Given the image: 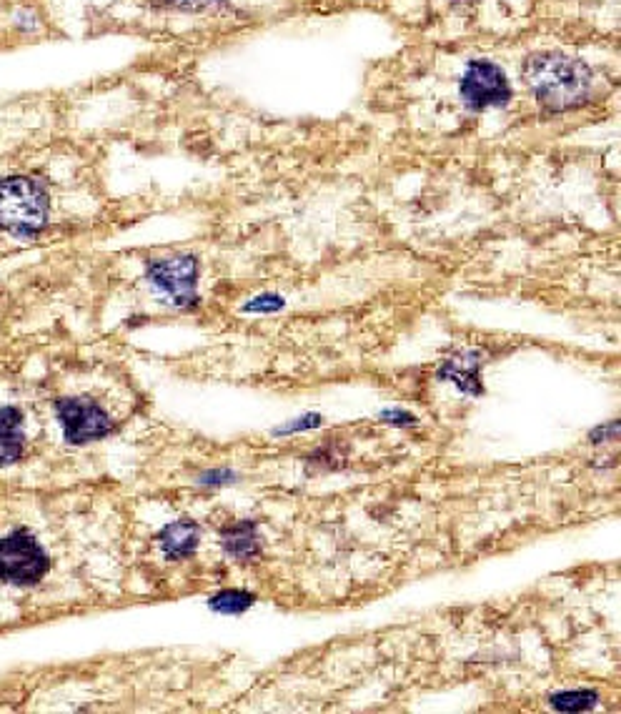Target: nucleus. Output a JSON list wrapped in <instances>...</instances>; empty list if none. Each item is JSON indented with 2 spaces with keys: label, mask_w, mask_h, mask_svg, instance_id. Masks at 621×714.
I'll list each match as a JSON object with an SVG mask.
<instances>
[{
  "label": "nucleus",
  "mask_w": 621,
  "mask_h": 714,
  "mask_svg": "<svg viewBox=\"0 0 621 714\" xmlns=\"http://www.w3.org/2000/svg\"><path fill=\"white\" fill-rule=\"evenodd\" d=\"M521 76L534 101L551 113L579 108L581 103L589 101L591 83H594L586 63L556 51L534 53L526 58Z\"/></svg>",
  "instance_id": "1"
},
{
  "label": "nucleus",
  "mask_w": 621,
  "mask_h": 714,
  "mask_svg": "<svg viewBox=\"0 0 621 714\" xmlns=\"http://www.w3.org/2000/svg\"><path fill=\"white\" fill-rule=\"evenodd\" d=\"M48 193L28 176L0 178V228L13 236H36L48 223Z\"/></svg>",
  "instance_id": "2"
},
{
  "label": "nucleus",
  "mask_w": 621,
  "mask_h": 714,
  "mask_svg": "<svg viewBox=\"0 0 621 714\" xmlns=\"http://www.w3.org/2000/svg\"><path fill=\"white\" fill-rule=\"evenodd\" d=\"M51 569L46 549L28 532H13L0 539V582L31 587Z\"/></svg>",
  "instance_id": "3"
},
{
  "label": "nucleus",
  "mask_w": 621,
  "mask_h": 714,
  "mask_svg": "<svg viewBox=\"0 0 621 714\" xmlns=\"http://www.w3.org/2000/svg\"><path fill=\"white\" fill-rule=\"evenodd\" d=\"M459 96L469 111L506 108L511 101V83L506 73L491 61H469L459 81Z\"/></svg>",
  "instance_id": "4"
},
{
  "label": "nucleus",
  "mask_w": 621,
  "mask_h": 714,
  "mask_svg": "<svg viewBox=\"0 0 621 714\" xmlns=\"http://www.w3.org/2000/svg\"><path fill=\"white\" fill-rule=\"evenodd\" d=\"M148 284L166 296L171 304L193 309L198 306V261L193 256H171V259L151 261L148 264Z\"/></svg>",
  "instance_id": "5"
},
{
  "label": "nucleus",
  "mask_w": 621,
  "mask_h": 714,
  "mask_svg": "<svg viewBox=\"0 0 621 714\" xmlns=\"http://www.w3.org/2000/svg\"><path fill=\"white\" fill-rule=\"evenodd\" d=\"M56 416L68 444H91L113 431L111 416L91 399H58Z\"/></svg>",
  "instance_id": "6"
},
{
  "label": "nucleus",
  "mask_w": 621,
  "mask_h": 714,
  "mask_svg": "<svg viewBox=\"0 0 621 714\" xmlns=\"http://www.w3.org/2000/svg\"><path fill=\"white\" fill-rule=\"evenodd\" d=\"M479 369H481V354H476V351H464V354L444 361V366L439 369V379L454 381L464 394L479 396L481 391H484V386H481L479 381Z\"/></svg>",
  "instance_id": "7"
},
{
  "label": "nucleus",
  "mask_w": 621,
  "mask_h": 714,
  "mask_svg": "<svg viewBox=\"0 0 621 714\" xmlns=\"http://www.w3.org/2000/svg\"><path fill=\"white\" fill-rule=\"evenodd\" d=\"M198 542H201V527L196 522H173L161 529L158 534V544H161L163 554L168 559H186L196 552Z\"/></svg>",
  "instance_id": "8"
},
{
  "label": "nucleus",
  "mask_w": 621,
  "mask_h": 714,
  "mask_svg": "<svg viewBox=\"0 0 621 714\" xmlns=\"http://www.w3.org/2000/svg\"><path fill=\"white\" fill-rule=\"evenodd\" d=\"M26 434H23V414L16 406L0 409V466H11L21 459Z\"/></svg>",
  "instance_id": "9"
},
{
  "label": "nucleus",
  "mask_w": 621,
  "mask_h": 714,
  "mask_svg": "<svg viewBox=\"0 0 621 714\" xmlns=\"http://www.w3.org/2000/svg\"><path fill=\"white\" fill-rule=\"evenodd\" d=\"M221 544L236 559H251L261 552V542H258V532L253 522H238L236 527L223 529Z\"/></svg>",
  "instance_id": "10"
},
{
  "label": "nucleus",
  "mask_w": 621,
  "mask_h": 714,
  "mask_svg": "<svg viewBox=\"0 0 621 714\" xmlns=\"http://www.w3.org/2000/svg\"><path fill=\"white\" fill-rule=\"evenodd\" d=\"M596 699H599V694L594 689H574V692L551 694L549 702L559 712H586V709L596 707Z\"/></svg>",
  "instance_id": "11"
},
{
  "label": "nucleus",
  "mask_w": 621,
  "mask_h": 714,
  "mask_svg": "<svg viewBox=\"0 0 621 714\" xmlns=\"http://www.w3.org/2000/svg\"><path fill=\"white\" fill-rule=\"evenodd\" d=\"M253 602H256V597H253L251 592H241V589H226V592L211 597L208 607H211L213 612H221V614H241V612H246L248 607H253Z\"/></svg>",
  "instance_id": "12"
},
{
  "label": "nucleus",
  "mask_w": 621,
  "mask_h": 714,
  "mask_svg": "<svg viewBox=\"0 0 621 714\" xmlns=\"http://www.w3.org/2000/svg\"><path fill=\"white\" fill-rule=\"evenodd\" d=\"M283 306H286V301H283L281 296L261 294L256 296V299L248 301V304L243 306V311H246V314H276V311H281Z\"/></svg>",
  "instance_id": "13"
},
{
  "label": "nucleus",
  "mask_w": 621,
  "mask_h": 714,
  "mask_svg": "<svg viewBox=\"0 0 621 714\" xmlns=\"http://www.w3.org/2000/svg\"><path fill=\"white\" fill-rule=\"evenodd\" d=\"M226 0H163V6L176 8V11H186V13H203L211 11V8L223 6Z\"/></svg>",
  "instance_id": "14"
},
{
  "label": "nucleus",
  "mask_w": 621,
  "mask_h": 714,
  "mask_svg": "<svg viewBox=\"0 0 621 714\" xmlns=\"http://www.w3.org/2000/svg\"><path fill=\"white\" fill-rule=\"evenodd\" d=\"M321 424H324V419H321L319 414H308V416H303V419H296V424L283 426V429H276L273 434H293V431L316 429V426H321Z\"/></svg>",
  "instance_id": "15"
},
{
  "label": "nucleus",
  "mask_w": 621,
  "mask_h": 714,
  "mask_svg": "<svg viewBox=\"0 0 621 714\" xmlns=\"http://www.w3.org/2000/svg\"><path fill=\"white\" fill-rule=\"evenodd\" d=\"M233 479H236V474L228 469H223V471H211V474H203L201 484H226V482H233Z\"/></svg>",
  "instance_id": "16"
},
{
  "label": "nucleus",
  "mask_w": 621,
  "mask_h": 714,
  "mask_svg": "<svg viewBox=\"0 0 621 714\" xmlns=\"http://www.w3.org/2000/svg\"><path fill=\"white\" fill-rule=\"evenodd\" d=\"M381 419H394L391 424H404V426L414 424V416L406 414V411H384V414H381Z\"/></svg>",
  "instance_id": "17"
},
{
  "label": "nucleus",
  "mask_w": 621,
  "mask_h": 714,
  "mask_svg": "<svg viewBox=\"0 0 621 714\" xmlns=\"http://www.w3.org/2000/svg\"><path fill=\"white\" fill-rule=\"evenodd\" d=\"M616 431H619V424L616 421H611L609 426H604V429H596V431H591V441H604V439H609V436H616Z\"/></svg>",
  "instance_id": "18"
}]
</instances>
